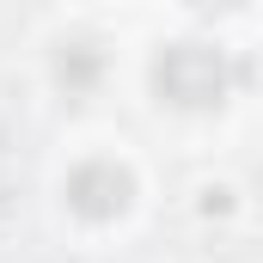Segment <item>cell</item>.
I'll return each mask as SVG.
<instances>
[{
  "instance_id": "cell-1",
  "label": "cell",
  "mask_w": 263,
  "mask_h": 263,
  "mask_svg": "<svg viewBox=\"0 0 263 263\" xmlns=\"http://www.w3.org/2000/svg\"><path fill=\"white\" fill-rule=\"evenodd\" d=\"M233 86V67L214 43H165L153 55V92L178 110H214Z\"/></svg>"
},
{
  "instance_id": "cell-2",
  "label": "cell",
  "mask_w": 263,
  "mask_h": 263,
  "mask_svg": "<svg viewBox=\"0 0 263 263\" xmlns=\"http://www.w3.org/2000/svg\"><path fill=\"white\" fill-rule=\"evenodd\" d=\"M129 202H135V178L117 159H86L67 172V208L80 220H117Z\"/></svg>"
},
{
  "instance_id": "cell-3",
  "label": "cell",
  "mask_w": 263,
  "mask_h": 263,
  "mask_svg": "<svg viewBox=\"0 0 263 263\" xmlns=\"http://www.w3.org/2000/svg\"><path fill=\"white\" fill-rule=\"evenodd\" d=\"M98 73H104V49L98 43H62L55 49V86H62L67 98H86L92 86H98Z\"/></svg>"
},
{
  "instance_id": "cell-4",
  "label": "cell",
  "mask_w": 263,
  "mask_h": 263,
  "mask_svg": "<svg viewBox=\"0 0 263 263\" xmlns=\"http://www.w3.org/2000/svg\"><path fill=\"white\" fill-rule=\"evenodd\" d=\"M196 12H227V6H239V0H190Z\"/></svg>"
}]
</instances>
